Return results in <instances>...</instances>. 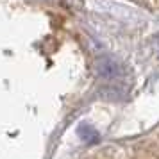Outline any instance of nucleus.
Masks as SVG:
<instances>
[{"label": "nucleus", "mask_w": 159, "mask_h": 159, "mask_svg": "<svg viewBox=\"0 0 159 159\" xmlns=\"http://www.w3.org/2000/svg\"><path fill=\"white\" fill-rule=\"evenodd\" d=\"M136 4H145V6H150V7H159V0H134Z\"/></svg>", "instance_id": "1"}]
</instances>
